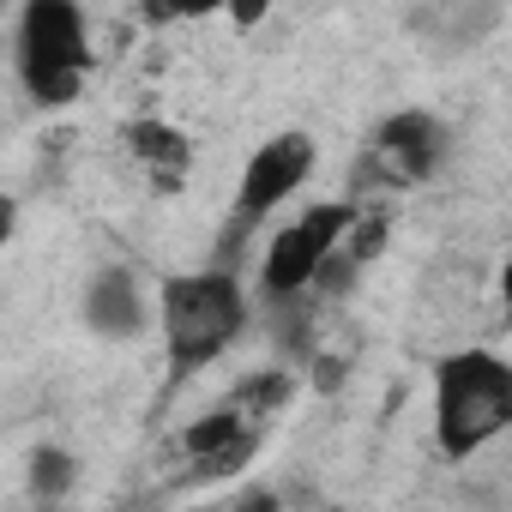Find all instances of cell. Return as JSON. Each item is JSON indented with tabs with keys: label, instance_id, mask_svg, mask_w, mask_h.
I'll return each mask as SVG.
<instances>
[{
	"label": "cell",
	"instance_id": "13",
	"mask_svg": "<svg viewBox=\"0 0 512 512\" xmlns=\"http://www.w3.org/2000/svg\"><path fill=\"white\" fill-rule=\"evenodd\" d=\"M223 0H145V19H211Z\"/></svg>",
	"mask_w": 512,
	"mask_h": 512
},
{
	"label": "cell",
	"instance_id": "8",
	"mask_svg": "<svg viewBox=\"0 0 512 512\" xmlns=\"http://www.w3.org/2000/svg\"><path fill=\"white\" fill-rule=\"evenodd\" d=\"M127 151L157 175L163 193H175L181 175L193 169V139L181 127H169V121H127Z\"/></svg>",
	"mask_w": 512,
	"mask_h": 512
},
{
	"label": "cell",
	"instance_id": "6",
	"mask_svg": "<svg viewBox=\"0 0 512 512\" xmlns=\"http://www.w3.org/2000/svg\"><path fill=\"white\" fill-rule=\"evenodd\" d=\"M440 145H446V133H440V121H434L428 109H398V115H386V121L374 127V151L392 163L398 187L428 181V175L440 169Z\"/></svg>",
	"mask_w": 512,
	"mask_h": 512
},
{
	"label": "cell",
	"instance_id": "11",
	"mask_svg": "<svg viewBox=\"0 0 512 512\" xmlns=\"http://www.w3.org/2000/svg\"><path fill=\"white\" fill-rule=\"evenodd\" d=\"M386 241H392V211L386 205H362L356 223H350V235H344V253H350L356 266H374L380 253H386Z\"/></svg>",
	"mask_w": 512,
	"mask_h": 512
},
{
	"label": "cell",
	"instance_id": "9",
	"mask_svg": "<svg viewBox=\"0 0 512 512\" xmlns=\"http://www.w3.org/2000/svg\"><path fill=\"white\" fill-rule=\"evenodd\" d=\"M290 404H296V374H290V368H253V374H241L235 392H229V410H241L253 428H272Z\"/></svg>",
	"mask_w": 512,
	"mask_h": 512
},
{
	"label": "cell",
	"instance_id": "10",
	"mask_svg": "<svg viewBox=\"0 0 512 512\" xmlns=\"http://www.w3.org/2000/svg\"><path fill=\"white\" fill-rule=\"evenodd\" d=\"M73 482H79V458L73 452H61V446H37L31 452V494L37 500H61V494H73Z\"/></svg>",
	"mask_w": 512,
	"mask_h": 512
},
{
	"label": "cell",
	"instance_id": "7",
	"mask_svg": "<svg viewBox=\"0 0 512 512\" xmlns=\"http://www.w3.org/2000/svg\"><path fill=\"white\" fill-rule=\"evenodd\" d=\"M85 320H91L97 338H133L145 326V296H139L127 266H103L85 284Z\"/></svg>",
	"mask_w": 512,
	"mask_h": 512
},
{
	"label": "cell",
	"instance_id": "3",
	"mask_svg": "<svg viewBox=\"0 0 512 512\" xmlns=\"http://www.w3.org/2000/svg\"><path fill=\"white\" fill-rule=\"evenodd\" d=\"M356 211H362V199H350V193H344V199H320V205H308L296 223H284V229L266 241L260 284H266L272 302H290V296H308V290H314L326 253L344 247Z\"/></svg>",
	"mask_w": 512,
	"mask_h": 512
},
{
	"label": "cell",
	"instance_id": "2",
	"mask_svg": "<svg viewBox=\"0 0 512 512\" xmlns=\"http://www.w3.org/2000/svg\"><path fill=\"white\" fill-rule=\"evenodd\" d=\"M512 428V362L494 350H458L434 368V446L458 464Z\"/></svg>",
	"mask_w": 512,
	"mask_h": 512
},
{
	"label": "cell",
	"instance_id": "16",
	"mask_svg": "<svg viewBox=\"0 0 512 512\" xmlns=\"http://www.w3.org/2000/svg\"><path fill=\"white\" fill-rule=\"evenodd\" d=\"M500 302H506V314H512V253H506V266H500Z\"/></svg>",
	"mask_w": 512,
	"mask_h": 512
},
{
	"label": "cell",
	"instance_id": "12",
	"mask_svg": "<svg viewBox=\"0 0 512 512\" xmlns=\"http://www.w3.org/2000/svg\"><path fill=\"white\" fill-rule=\"evenodd\" d=\"M85 73H91V67H49V73H31L25 91H31V103H43V109H67V103L85 97Z\"/></svg>",
	"mask_w": 512,
	"mask_h": 512
},
{
	"label": "cell",
	"instance_id": "4",
	"mask_svg": "<svg viewBox=\"0 0 512 512\" xmlns=\"http://www.w3.org/2000/svg\"><path fill=\"white\" fill-rule=\"evenodd\" d=\"M49 67H91V37L79 0H25L19 13V79Z\"/></svg>",
	"mask_w": 512,
	"mask_h": 512
},
{
	"label": "cell",
	"instance_id": "5",
	"mask_svg": "<svg viewBox=\"0 0 512 512\" xmlns=\"http://www.w3.org/2000/svg\"><path fill=\"white\" fill-rule=\"evenodd\" d=\"M314 139L302 133V127H290V133H272L260 151H253L247 163H241V193H235V205L247 211V217H266V211H278L296 187H308V175H314Z\"/></svg>",
	"mask_w": 512,
	"mask_h": 512
},
{
	"label": "cell",
	"instance_id": "14",
	"mask_svg": "<svg viewBox=\"0 0 512 512\" xmlns=\"http://www.w3.org/2000/svg\"><path fill=\"white\" fill-rule=\"evenodd\" d=\"M223 13H229L235 31H260L266 13H272V0H223Z\"/></svg>",
	"mask_w": 512,
	"mask_h": 512
},
{
	"label": "cell",
	"instance_id": "15",
	"mask_svg": "<svg viewBox=\"0 0 512 512\" xmlns=\"http://www.w3.org/2000/svg\"><path fill=\"white\" fill-rule=\"evenodd\" d=\"M344 380H350V362L344 356H314V386L320 392H338Z\"/></svg>",
	"mask_w": 512,
	"mask_h": 512
},
{
	"label": "cell",
	"instance_id": "1",
	"mask_svg": "<svg viewBox=\"0 0 512 512\" xmlns=\"http://www.w3.org/2000/svg\"><path fill=\"white\" fill-rule=\"evenodd\" d=\"M241 320H247V290L235 284V272H175L157 284V326L175 374L211 368L241 338Z\"/></svg>",
	"mask_w": 512,
	"mask_h": 512
}]
</instances>
